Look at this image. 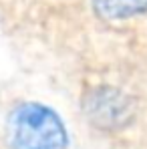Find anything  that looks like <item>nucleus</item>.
<instances>
[{
  "mask_svg": "<svg viewBox=\"0 0 147 149\" xmlns=\"http://www.w3.org/2000/svg\"><path fill=\"white\" fill-rule=\"evenodd\" d=\"M6 143L10 149H67L69 131L56 111L24 101L6 117Z\"/></svg>",
  "mask_w": 147,
  "mask_h": 149,
  "instance_id": "f257e3e1",
  "label": "nucleus"
},
{
  "mask_svg": "<svg viewBox=\"0 0 147 149\" xmlns=\"http://www.w3.org/2000/svg\"><path fill=\"white\" fill-rule=\"evenodd\" d=\"M85 109L93 125L101 129H119L131 117V101L113 87L93 89L85 99Z\"/></svg>",
  "mask_w": 147,
  "mask_h": 149,
  "instance_id": "f03ea898",
  "label": "nucleus"
},
{
  "mask_svg": "<svg viewBox=\"0 0 147 149\" xmlns=\"http://www.w3.org/2000/svg\"><path fill=\"white\" fill-rule=\"evenodd\" d=\"M99 18L109 22H121L147 12V0H91Z\"/></svg>",
  "mask_w": 147,
  "mask_h": 149,
  "instance_id": "7ed1b4c3",
  "label": "nucleus"
}]
</instances>
